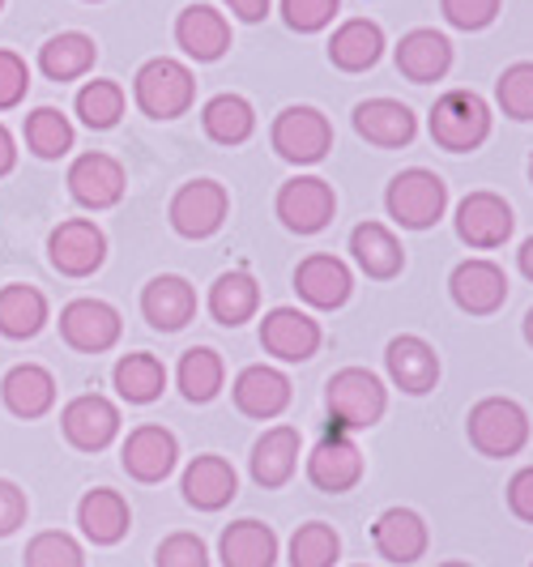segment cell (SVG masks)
<instances>
[{
    "mask_svg": "<svg viewBox=\"0 0 533 567\" xmlns=\"http://www.w3.org/2000/svg\"><path fill=\"white\" fill-rule=\"evenodd\" d=\"M380 56H385V30L367 22V18L341 22L329 39V60L341 73H367Z\"/></svg>",
    "mask_w": 533,
    "mask_h": 567,
    "instance_id": "31",
    "label": "cell"
},
{
    "mask_svg": "<svg viewBox=\"0 0 533 567\" xmlns=\"http://www.w3.org/2000/svg\"><path fill=\"white\" fill-rule=\"evenodd\" d=\"M218 559L223 567H274L278 564V534L260 520H235L218 538Z\"/></svg>",
    "mask_w": 533,
    "mask_h": 567,
    "instance_id": "27",
    "label": "cell"
},
{
    "mask_svg": "<svg viewBox=\"0 0 533 567\" xmlns=\"http://www.w3.org/2000/svg\"><path fill=\"white\" fill-rule=\"evenodd\" d=\"M205 137L218 145H244L256 133V112L244 94H214L201 112Z\"/></svg>",
    "mask_w": 533,
    "mask_h": 567,
    "instance_id": "33",
    "label": "cell"
},
{
    "mask_svg": "<svg viewBox=\"0 0 533 567\" xmlns=\"http://www.w3.org/2000/svg\"><path fill=\"white\" fill-rule=\"evenodd\" d=\"M133 99L150 120H175L193 107L197 99V82H193V69L180 64L171 56H158L150 64H141L137 78H133Z\"/></svg>",
    "mask_w": 533,
    "mask_h": 567,
    "instance_id": "5",
    "label": "cell"
},
{
    "mask_svg": "<svg viewBox=\"0 0 533 567\" xmlns=\"http://www.w3.org/2000/svg\"><path fill=\"white\" fill-rule=\"evenodd\" d=\"M78 115L85 128H115L124 115V90L115 82H85L78 94Z\"/></svg>",
    "mask_w": 533,
    "mask_h": 567,
    "instance_id": "41",
    "label": "cell"
},
{
    "mask_svg": "<svg viewBox=\"0 0 533 567\" xmlns=\"http://www.w3.org/2000/svg\"><path fill=\"white\" fill-rule=\"evenodd\" d=\"M90 4H94V0H90Z\"/></svg>",
    "mask_w": 533,
    "mask_h": 567,
    "instance_id": "57",
    "label": "cell"
},
{
    "mask_svg": "<svg viewBox=\"0 0 533 567\" xmlns=\"http://www.w3.org/2000/svg\"><path fill=\"white\" fill-rule=\"evenodd\" d=\"M465 435H470V444H474L482 456L504 461V456H516L525 444H530V414H525L521 401L486 398L470 410Z\"/></svg>",
    "mask_w": 533,
    "mask_h": 567,
    "instance_id": "3",
    "label": "cell"
},
{
    "mask_svg": "<svg viewBox=\"0 0 533 567\" xmlns=\"http://www.w3.org/2000/svg\"><path fill=\"white\" fill-rule=\"evenodd\" d=\"M325 405H329V423L350 435V431H367L385 419L389 410V393L380 384V375L367 368H341L329 375L325 384Z\"/></svg>",
    "mask_w": 533,
    "mask_h": 567,
    "instance_id": "1",
    "label": "cell"
},
{
    "mask_svg": "<svg viewBox=\"0 0 533 567\" xmlns=\"http://www.w3.org/2000/svg\"><path fill=\"white\" fill-rule=\"evenodd\" d=\"M530 567H533V564H530Z\"/></svg>",
    "mask_w": 533,
    "mask_h": 567,
    "instance_id": "58",
    "label": "cell"
},
{
    "mask_svg": "<svg viewBox=\"0 0 533 567\" xmlns=\"http://www.w3.org/2000/svg\"><path fill=\"white\" fill-rule=\"evenodd\" d=\"M269 4H274V0H226V9H230L235 18H244V22H260V18L269 13Z\"/></svg>",
    "mask_w": 533,
    "mask_h": 567,
    "instance_id": "50",
    "label": "cell"
},
{
    "mask_svg": "<svg viewBox=\"0 0 533 567\" xmlns=\"http://www.w3.org/2000/svg\"><path fill=\"white\" fill-rule=\"evenodd\" d=\"M500 4H504V0H440L449 27H457V30H486L500 18Z\"/></svg>",
    "mask_w": 533,
    "mask_h": 567,
    "instance_id": "45",
    "label": "cell"
},
{
    "mask_svg": "<svg viewBox=\"0 0 533 567\" xmlns=\"http://www.w3.org/2000/svg\"><path fill=\"white\" fill-rule=\"evenodd\" d=\"M337 9H341V0H281V18H286V27L299 30V34L325 30L337 18Z\"/></svg>",
    "mask_w": 533,
    "mask_h": 567,
    "instance_id": "44",
    "label": "cell"
},
{
    "mask_svg": "<svg viewBox=\"0 0 533 567\" xmlns=\"http://www.w3.org/2000/svg\"><path fill=\"white\" fill-rule=\"evenodd\" d=\"M440 567H474V564H461V559H449V564H440Z\"/></svg>",
    "mask_w": 533,
    "mask_h": 567,
    "instance_id": "54",
    "label": "cell"
},
{
    "mask_svg": "<svg viewBox=\"0 0 533 567\" xmlns=\"http://www.w3.org/2000/svg\"><path fill=\"white\" fill-rule=\"evenodd\" d=\"M175 43L193 60H201V64H214L230 48V22L214 4H188L180 13V22H175Z\"/></svg>",
    "mask_w": 533,
    "mask_h": 567,
    "instance_id": "22",
    "label": "cell"
},
{
    "mask_svg": "<svg viewBox=\"0 0 533 567\" xmlns=\"http://www.w3.org/2000/svg\"><path fill=\"white\" fill-rule=\"evenodd\" d=\"M60 426H64V440H69L73 449H82V453H103L115 435H120V410H115L107 398H99V393H85V398L64 405Z\"/></svg>",
    "mask_w": 533,
    "mask_h": 567,
    "instance_id": "15",
    "label": "cell"
},
{
    "mask_svg": "<svg viewBox=\"0 0 533 567\" xmlns=\"http://www.w3.org/2000/svg\"><path fill=\"white\" fill-rule=\"evenodd\" d=\"M385 205H389V218L406 230H427L435 227L449 209V184L427 167H410L389 179V193H385Z\"/></svg>",
    "mask_w": 533,
    "mask_h": 567,
    "instance_id": "4",
    "label": "cell"
},
{
    "mask_svg": "<svg viewBox=\"0 0 533 567\" xmlns=\"http://www.w3.org/2000/svg\"><path fill=\"white\" fill-rule=\"evenodd\" d=\"M120 398L133 401V405H150V401L163 398L167 389V368L154 359V354H124L112 371Z\"/></svg>",
    "mask_w": 533,
    "mask_h": 567,
    "instance_id": "37",
    "label": "cell"
},
{
    "mask_svg": "<svg viewBox=\"0 0 533 567\" xmlns=\"http://www.w3.org/2000/svg\"><path fill=\"white\" fill-rule=\"evenodd\" d=\"M235 491H239V478H235V470H230L226 456L205 453L184 470V499L201 512L226 508L235 499Z\"/></svg>",
    "mask_w": 533,
    "mask_h": 567,
    "instance_id": "26",
    "label": "cell"
},
{
    "mask_svg": "<svg viewBox=\"0 0 533 567\" xmlns=\"http://www.w3.org/2000/svg\"><path fill=\"white\" fill-rule=\"evenodd\" d=\"M141 312L154 329L163 333H175L184 329L193 316H197V290L175 278V274H163V278H150L145 290H141Z\"/></svg>",
    "mask_w": 533,
    "mask_h": 567,
    "instance_id": "23",
    "label": "cell"
},
{
    "mask_svg": "<svg viewBox=\"0 0 533 567\" xmlns=\"http://www.w3.org/2000/svg\"><path fill=\"white\" fill-rule=\"evenodd\" d=\"M230 197L218 179H193L171 197V227L184 239H209L226 223Z\"/></svg>",
    "mask_w": 533,
    "mask_h": 567,
    "instance_id": "8",
    "label": "cell"
},
{
    "mask_svg": "<svg viewBox=\"0 0 533 567\" xmlns=\"http://www.w3.org/2000/svg\"><path fill=\"white\" fill-rule=\"evenodd\" d=\"M69 193L85 209H112L124 197V167L112 154H82L69 167Z\"/></svg>",
    "mask_w": 533,
    "mask_h": 567,
    "instance_id": "21",
    "label": "cell"
},
{
    "mask_svg": "<svg viewBox=\"0 0 533 567\" xmlns=\"http://www.w3.org/2000/svg\"><path fill=\"white\" fill-rule=\"evenodd\" d=\"M256 308H260V286H256L253 274H223L218 282L209 286V312L218 324L226 329H239L244 320H253Z\"/></svg>",
    "mask_w": 533,
    "mask_h": 567,
    "instance_id": "35",
    "label": "cell"
},
{
    "mask_svg": "<svg viewBox=\"0 0 533 567\" xmlns=\"http://www.w3.org/2000/svg\"><path fill=\"white\" fill-rule=\"evenodd\" d=\"M235 405L248 419H278L290 405V380L278 368H244L235 380Z\"/></svg>",
    "mask_w": 533,
    "mask_h": 567,
    "instance_id": "29",
    "label": "cell"
},
{
    "mask_svg": "<svg viewBox=\"0 0 533 567\" xmlns=\"http://www.w3.org/2000/svg\"><path fill=\"white\" fill-rule=\"evenodd\" d=\"M27 567H82L85 555L82 546L69 538V534H60V529H48V534H39V538L27 546Z\"/></svg>",
    "mask_w": 533,
    "mask_h": 567,
    "instance_id": "43",
    "label": "cell"
},
{
    "mask_svg": "<svg viewBox=\"0 0 533 567\" xmlns=\"http://www.w3.org/2000/svg\"><path fill=\"white\" fill-rule=\"evenodd\" d=\"M260 346L281 363H308L320 350V324L299 308H274L260 320Z\"/></svg>",
    "mask_w": 533,
    "mask_h": 567,
    "instance_id": "14",
    "label": "cell"
},
{
    "mask_svg": "<svg viewBox=\"0 0 533 567\" xmlns=\"http://www.w3.org/2000/svg\"><path fill=\"white\" fill-rule=\"evenodd\" d=\"M516 265H521V274H525V278L533 282V235L525 239V244H521V252H516Z\"/></svg>",
    "mask_w": 533,
    "mask_h": 567,
    "instance_id": "52",
    "label": "cell"
},
{
    "mask_svg": "<svg viewBox=\"0 0 533 567\" xmlns=\"http://www.w3.org/2000/svg\"><path fill=\"white\" fill-rule=\"evenodd\" d=\"M94 56H99L94 39H85L78 30H64V34L48 39V43L39 48V69H43L52 82H73V78H85V73L94 69Z\"/></svg>",
    "mask_w": 533,
    "mask_h": 567,
    "instance_id": "34",
    "label": "cell"
},
{
    "mask_svg": "<svg viewBox=\"0 0 533 567\" xmlns=\"http://www.w3.org/2000/svg\"><path fill=\"white\" fill-rule=\"evenodd\" d=\"M350 252L359 260V269H363L367 278H376V282H389V278H397L406 269L401 239L389 227H380V223H359V227L350 230Z\"/></svg>",
    "mask_w": 533,
    "mask_h": 567,
    "instance_id": "28",
    "label": "cell"
},
{
    "mask_svg": "<svg viewBox=\"0 0 533 567\" xmlns=\"http://www.w3.org/2000/svg\"><path fill=\"white\" fill-rule=\"evenodd\" d=\"M0 393H4V405H9L18 419H39V414H48L52 401H57V380H52L48 368L22 363V368H13L4 375Z\"/></svg>",
    "mask_w": 533,
    "mask_h": 567,
    "instance_id": "32",
    "label": "cell"
},
{
    "mask_svg": "<svg viewBox=\"0 0 533 567\" xmlns=\"http://www.w3.org/2000/svg\"><path fill=\"white\" fill-rule=\"evenodd\" d=\"M175 456H180V444H175V435H171L167 426L145 423L137 431H129L120 461H124L129 478H137V483H163L171 470H175Z\"/></svg>",
    "mask_w": 533,
    "mask_h": 567,
    "instance_id": "19",
    "label": "cell"
},
{
    "mask_svg": "<svg viewBox=\"0 0 533 567\" xmlns=\"http://www.w3.org/2000/svg\"><path fill=\"white\" fill-rule=\"evenodd\" d=\"M0 4H4V0H0Z\"/></svg>",
    "mask_w": 533,
    "mask_h": 567,
    "instance_id": "56",
    "label": "cell"
},
{
    "mask_svg": "<svg viewBox=\"0 0 533 567\" xmlns=\"http://www.w3.org/2000/svg\"><path fill=\"white\" fill-rule=\"evenodd\" d=\"M27 85H30L27 60L13 56V52H0V112L18 107L27 99Z\"/></svg>",
    "mask_w": 533,
    "mask_h": 567,
    "instance_id": "47",
    "label": "cell"
},
{
    "mask_svg": "<svg viewBox=\"0 0 533 567\" xmlns=\"http://www.w3.org/2000/svg\"><path fill=\"white\" fill-rule=\"evenodd\" d=\"M385 368H389V380L410 398H422V393H431L440 384V354L414 333H401V338L389 341Z\"/></svg>",
    "mask_w": 533,
    "mask_h": 567,
    "instance_id": "18",
    "label": "cell"
},
{
    "mask_svg": "<svg viewBox=\"0 0 533 567\" xmlns=\"http://www.w3.org/2000/svg\"><path fill=\"white\" fill-rule=\"evenodd\" d=\"M355 133H359L367 145L401 150V145L414 142L419 115L410 112L401 99H363V103L355 107Z\"/></svg>",
    "mask_w": 533,
    "mask_h": 567,
    "instance_id": "17",
    "label": "cell"
},
{
    "mask_svg": "<svg viewBox=\"0 0 533 567\" xmlns=\"http://www.w3.org/2000/svg\"><path fill=\"white\" fill-rule=\"evenodd\" d=\"M508 508H512L516 520L533 525V465L512 474V483H508Z\"/></svg>",
    "mask_w": 533,
    "mask_h": 567,
    "instance_id": "48",
    "label": "cell"
},
{
    "mask_svg": "<svg viewBox=\"0 0 533 567\" xmlns=\"http://www.w3.org/2000/svg\"><path fill=\"white\" fill-rule=\"evenodd\" d=\"M397 69L401 78L414 85H431L440 82L452 69V43L440 34V30H410L401 43H397Z\"/></svg>",
    "mask_w": 533,
    "mask_h": 567,
    "instance_id": "24",
    "label": "cell"
},
{
    "mask_svg": "<svg viewBox=\"0 0 533 567\" xmlns=\"http://www.w3.org/2000/svg\"><path fill=\"white\" fill-rule=\"evenodd\" d=\"M60 338L82 354H103L120 341V312L103 299H73L60 312Z\"/></svg>",
    "mask_w": 533,
    "mask_h": 567,
    "instance_id": "12",
    "label": "cell"
},
{
    "mask_svg": "<svg viewBox=\"0 0 533 567\" xmlns=\"http://www.w3.org/2000/svg\"><path fill=\"white\" fill-rule=\"evenodd\" d=\"M530 184H533V158H530Z\"/></svg>",
    "mask_w": 533,
    "mask_h": 567,
    "instance_id": "55",
    "label": "cell"
},
{
    "mask_svg": "<svg viewBox=\"0 0 533 567\" xmlns=\"http://www.w3.org/2000/svg\"><path fill=\"white\" fill-rule=\"evenodd\" d=\"M308 478L316 491L325 495H341V491H355L359 478H363V453L350 435L341 431H329L308 456Z\"/></svg>",
    "mask_w": 533,
    "mask_h": 567,
    "instance_id": "11",
    "label": "cell"
},
{
    "mask_svg": "<svg viewBox=\"0 0 533 567\" xmlns=\"http://www.w3.org/2000/svg\"><path fill=\"white\" fill-rule=\"evenodd\" d=\"M27 145L39 158H64L73 150V124L57 107H39L27 115Z\"/></svg>",
    "mask_w": 533,
    "mask_h": 567,
    "instance_id": "40",
    "label": "cell"
},
{
    "mask_svg": "<svg viewBox=\"0 0 533 567\" xmlns=\"http://www.w3.org/2000/svg\"><path fill=\"white\" fill-rule=\"evenodd\" d=\"M180 393L188 401H214L223 393V380H226V368L223 359H218V350H209V346H193V350H184V359H180Z\"/></svg>",
    "mask_w": 533,
    "mask_h": 567,
    "instance_id": "38",
    "label": "cell"
},
{
    "mask_svg": "<svg viewBox=\"0 0 533 567\" xmlns=\"http://www.w3.org/2000/svg\"><path fill=\"white\" fill-rule=\"evenodd\" d=\"M299 449H304V435L295 426H269L253 444V483L265 491L286 486L299 465Z\"/></svg>",
    "mask_w": 533,
    "mask_h": 567,
    "instance_id": "25",
    "label": "cell"
},
{
    "mask_svg": "<svg viewBox=\"0 0 533 567\" xmlns=\"http://www.w3.org/2000/svg\"><path fill=\"white\" fill-rule=\"evenodd\" d=\"M274 150H278V158L286 163H295V167H311V163H320L329 150H334V124H329V115L316 112V107H286L278 112L274 120Z\"/></svg>",
    "mask_w": 533,
    "mask_h": 567,
    "instance_id": "6",
    "label": "cell"
},
{
    "mask_svg": "<svg viewBox=\"0 0 533 567\" xmlns=\"http://www.w3.org/2000/svg\"><path fill=\"white\" fill-rule=\"evenodd\" d=\"M18 163V150H13V137H9V128L0 124V175H9Z\"/></svg>",
    "mask_w": 533,
    "mask_h": 567,
    "instance_id": "51",
    "label": "cell"
},
{
    "mask_svg": "<svg viewBox=\"0 0 533 567\" xmlns=\"http://www.w3.org/2000/svg\"><path fill=\"white\" fill-rule=\"evenodd\" d=\"M431 142L449 154H470L491 137V107L474 90H449L431 107Z\"/></svg>",
    "mask_w": 533,
    "mask_h": 567,
    "instance_id": "2",
    "label": "cell"
},
{
    "mask_svg": "<svg viewBox=\"0 0 533 567\" xmlns=\"http://www.w3.org/2000/svg\"><path fill=\"white\" fill-rule=\"evenodd\" d=\"M22 520H27V495H22L13 483L0 478V538L13 534Z\"/></svg>",
    "mask_w": 533,
    "mask_h": 567,
    "instance_id": "49",
    "label": "cell"
},
{
    "mask_svg": "<svg viewBox=\"0 0 533 567\" xmlns=\"http://www.w3.org/2000/svg\"><path fill=\"white\" fill-rule=\"evenodd\" d=\"M295 290H299L304 303L320 308V312H334V308H341V303L350 299L355 278H350L346 260H337V256H329V252H311V256H304L299 269H295Z\"/></svg>",
    "mask_w": 533,
    "mask_h": 567,
    "instance_id": "16",
    "label": "cell"
},
{
    "mask_svg": "<svg viewBox=\"0 0 533 567\" xmlns=\"http://www.w3.org/2000/svg\"><path fill=\"white\" fill-rule=\"evenodd\" d=\"M337 193L329 179L320 175H295L278 188V218L286 230L295 235H316L334 223Z\"/></svg>",
    "mask_w": 533,
    "mask_h": 567,
    "instance_id": "7",
    "label": "cell"
},
{
    "mask_svg": "<svg viewBox=\"0 0 533 567\" xmlns=\"http://www.w3.org/2000/svg\"><path fill=\"white\" fill-rule=\"evenodd\" d=\"M154 564L158 567H209V550H205V542H201L197 534H171V538L158 546Z\"/></svg>",
    "mask_w": 533,
    "mask_h": 567,
    "instance_id": "46",
    "label": "cell"
},
{
    "mask_svg": "<svg viewBox=\"0 0 533 567\" xmlns=\"http://www.w3.org/2000/svg\"><path fill=\"white\" fill-rule=\"evenodd\" d=\"M495 99L512 120H533V60L508 64L495 82Z\"/></svg>",
    "mask_w": 533,
    "mask_h": 567,
    "instance_id": "42",
    "label": "cell"
},
{
    "mask_svg": "<svg viewBox=\"0 0 533 567\" xmlns=\"http://www.w3.org/2000/svg\"><path fill=\"white\" fill-rule=\"evenodd\" d=\"M371 542L389 564H419L427 555V520L414 508H385L371 525Z\"/></svg>",
    "mask_w": 533,
    "mask_h": 567,
    "instance_id": "20",
    "label": "cell"
},
{
    "mask_svg": "<svg viewBox=\"0 0 533 567\" xmlns=\"http://www.w3.org/2000/svg\"><path fill=\"white\" fill-rule=\"evenodd\" d=\"M341 559V538L334 525L308 520L290 538V567H334Z\"/></svg>",
    "mask_w": 533,
    "mask_h": 567,
    "instance_id": "39",
    "label": "cell"
},
{
    "mask_svg": "<svg viewBox=\"0 0 533 567\" xmlns=\"http://www.w3.org/2000/svg\"><path fill=\"white\" fill-rule=\"evenodd\" d=\"M48 252H52V265H57L60 274H69V278H90V274L107 260V239H103V230L94 227V223L69 218V223H60V227L52 230Z\"/></svg>",
    "mask_w": 533,
    "mask_h": 567,
    "instance_id": "13",
    "label": "cell"
},
{
    "mask_svg": "<svg viewBox=\"0 0 533 567\" xmlns=\"http://www.w3.org/2000/svg\"><path fill=\"white\" fill-rule=\"evenodd\" d=\"M449 290H452V303L461 308V312L470 316H491L500 312L508 303V278L504 269L495 265V260H461L457 269H452L449 278Z\"/></svg>",
    "mask_w": 533,
    "mask_h": 567,
    "instance_id": "10",
    "label": "cell"
},
{
    "mask_svg": "<svg viewBox=\"0 0 533 567\" xmlns=\"http://www.w3.org/2000/svg\"><path fill=\"white\" fill-rule=\"evenodd\" d=\"M48 324V299L34 286H4L0 290V333L13 341L34 338Z\"/></svg>",
    "mask_w": 533,
    "mask_h": 567,
    "instance_id": "36",
    "label": "cell"
},
{
    "mask_svg": "<svg viewBox=\"0 0 533 567\" xmlns=\"http://www.w3.org/2000/svg\"><path fill=\"white\" fill-rule=\"evenodd\" d=\"M525 341H530V346H533V308H530V312H525Z\"/></svg>",
    "mask_w": 533,
    "mask_h": 567,
    "instance_id": "53",
    "label": "cell"
},
{
    "mask_svg": "<svg viewBox=\"0 0 533 567\" xmlns=\"http://www.w3.org/2000/svg\"><path fill=\"white\" fill-rule=\"evenodd\" d=\"M457 239L465 248H478V252H491L508 244L512 235V205H508L500 193H470V197L457 205Z\"/></svg>",
    "mask_w": 533,
    "mask_h": 567,
    "instance_id": "9",
    "label": "cell"
},
{
    "mask_svg": "<svg viewBox=\"0 0 533 567\" xmlns=\"http://www.w3.org/2000/svg\"><path fill=\"white\" fill-rule=\"evenodd\" d=\"M78 525H82V534L94 546H115L129 534L133 512L124 504V495H115L107 486H94V491H85V499L78 504Z\"/></svg>",
    "mask_w": 533,
    "mask_h": 567,
    "instance_id": "30",
    "label": "cell"
}]
</instances>
